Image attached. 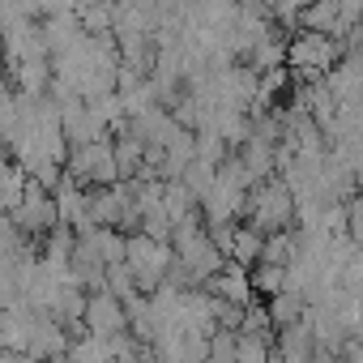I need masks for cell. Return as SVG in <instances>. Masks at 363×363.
Listing matches in <instances>:
<instances>
[{
    "mask_svg": "<svg viewBox=\"0 0 363 363\" xmlns=\"http://www.w3.org/2000/svg\"><path fill=\"white\" fill-rule=\"evenodd\" d=\"M171 252H175L179 269L193 278V286H210V282L227 269V257L218 252L210 227L201 223V210H197L193 218H184V223L171 231Z\"/></svg>",
    "mask_w": 363,
    "mask_h": 363,
    "instance_id": "cell-1",
    "label": "cell"
},
{
    "mask_svg": "<svg viewBox=\"0 0 363 363\" xmlns=\"http://www.w3.org/2000/svg\"><path fill=\"white\" fill-rule=\"evenodd\" d=\"M346 48L342 39L329 35H312V30H295L286 39V73L303 86V82H325L337 65H342Z\"/></svg>",
    "mask_w": 363,
    "mask_h": 363,
    "instance_id": "cell-2",
    "label": "cell"
},
{
    "mask_svg": "<svg viewBox=\"0 0 363 363\" xmlns=\"http://www.w3.org/2000/svg\"><path fill=\"white\" fill-rule=\"evenodd\" d=\"M244 218L257 235H278V231H291L295 227V197L291 189L282 184V175H269L248 193V206H244Z\"/></svg>",
    "mask_w": 363,
    "mask_h": 363,
    "instance_id": "cell-3",
    "label": "cell"
},
{
    "mask_svg": "<svg viewBox=\"0 0 363 363\" xmlns=\"http://www.w3.org/2000/svg\"><path fill=\"white\" fill-rule=\"evenodd\" d=\"M124 265L133 269L137 291H141V295H154V291L167 282V274H171V265H175V252H171V244H158V240H150V235L137 231V235H128Z\"/></svg>",
    "mask_w": 363,
    "mask_h": 363,
    "instance_id": "cell-4",
    "label": "cell"
},
{
    "mask_svg": "<svg viewBox=\"0 0 363 363\" xmlns=\"http://www.w3.org/2000/svg\"><path fill=\"white\" fill-rule=\"evenodd\" d=\"M65 175L73 179V184H82V189H111V184H120V167H116L111 141H94V145L69 150Z\"/></svg>",
    "mask_w": 363,
    "mask_h": 363,
    "instance_id": "cell-5",
    "label": "cell"
},
{
    "mask_svg": "<svg viewBox=\"0 0 363 363\" xmlns=\"http://www.w3.org/2000/svg\"><path fill=\"white\" fill-rule=\"evenodd\" d=\"M9 218H13V227H18L26 240H48V235L60 227V210H56V197H52L48 189H39V184H30V189H26L22 206H18Z\"/></svg>",
    "mask_w": 363,
    "mask_h": 363,
    "instance_id": "cell-6",
    "label": "cell"
},
{
    "mask_svg": "<svg viewBox=\"0 0 363 363\" xmlns=\"http://www.w3.org/2000/svg\"><path fill=\"white\" fill-rule=\"evenodd\" d=\"M86 333L99 337V342H111L120 333H128V312L116 295L99 291V295H86Z\"/></svg>",
    "mask_w": 363,
    "mask_h": 363,
    "instance_id": "cell-7",
    "label": "cell"
},
{
    "mask_svg": "<svg viewBox=\"0 0 363 363\" xmlns=\"http://www.w3.org/2000/svg\"><path fill=\"white\" fill-rule=\"evenodd\" d=\"M210 295H218L223 303H231V308H252L257 303V291H252V274L248 269H240V265H231L227 261V269L206 286Z\"/></svg>",
    "mask_w": 363,
    "mask_h": 363,
    "instance_id": "cell-8",
    "label": "cell"
},
{
    "mask_svg": "<svg viewBox=\"0 0 363 363\" xmlns=\"http://www.w3.org/2000/svg\"><path fill=\"white\" fill-rule=\"evenodd\" d=\"M269 325H274V333H282V329H295V325H303V316H308V299H299L295 291H282V295H274L269 299Z\"/></svg>",
    "mask_w": 363,
    "mask_h": 363,
    "instance_id": "cell-9",
    "label": "cell"
},
{
    "mask_svg": "<svg viewBox=\"0 0 363 363\" xmlns=\"http://www.w3.org/2000/svg\"><path fill=\"white\" fill-rule=\"evenodd\" d=\"M261 244H265V235H257L248 223H240L235 231H231V265H240V269H257L261 265Z\"/></svg>",
    "mask_w": 363,
    "mask_h": 363,
    "instance_id": "cell-10",
    "label": "cell"
},
{
    "mask_svg": "<svg viewBox=\"0 0 363 363\" xmlns=\"http://www.w3.org/2000/svg\"><path fill=\"white\" fill-rule=\"evenodd\" d=\"M299 257V227L295 231H278V235H265L261 244V265H278V269H291V261Z\"/></svg>",
    "mask_w": 363,
    "mask_h": 363,
    "instance_id": "cell-11",
    "label": "cell"
},
{
    "mask_svg": "<svg viewBox=\"0 0 363 363\" xmlns=\"http://www.w3.org/2000/svg\"><path fill=\"white\" fill-rule=\"evenodd\" d=\"M337 22H342V5H337V0H325V5H312V9L299 13V30L329 35V39H337Z\"/></svg>",
    "mask_w": 363,
    "mask_h": 363,
    "instance_id": "cell-12",
    "label": "cell"
},
{
    "mask_svg": "<svg viewBox=\"0 0 363 363\" xmlns=\"http://www.w3.org/2000/svg\"><path fill=\"white\" fill-rule=\"evenodd\" d=\"M162 210H167V218H171V227H179L184 218H193L197 214V197L179 184V179H171V184L162 189Z\"/></svg>",
    "mask_w": 363,
    "mask_h": 363,
    "instance_id": "cell-13",
    "label": "cell"
},
{
    "mask_svg": "<svg viewBox=\"0 0 363 363\" xmlns=\"http://www.w3.org/2000/svg\"><path fill=\"white\" fill-rule=\"evenodd\" d=\"M179 184H184L193 197H197V206H201V197H210V189L218 184V167H210V162H201V158H193V167L179 175Z\"/></svg>",
    "mask_w": 363,
    "mask_h": 363,
    "instance_id": "cell-14",
    "label": "cell"
},
{
    "mask_svg": "<svg viewBox=\"0 0 363 363\" xmlns=\"http://www.w3.org/2000/svg\"><path fill=\"white\" fill-rule=\"evenodd\" d=\"M69 363H116L111 359V350H107V342H99V337H90V333H82L77 342H69V354H65Z\"/></svg>",
    "mask_w": 363,
    "mask_h": 363,
    "instance_id": "cell-15",
    "label": "cell"
},
{
    "mask_svg": "<svg viewBox=\"0 0 363 363\" xmlns=\"http://www.w3.org/2000/svg\"><path fill=\"white\" fill-rule=\"evenodd\" d=\"M252 291L265 295V299L282 295V291H286V269H278V265H257V269H252Z\"/></svg>",
    "mask_w": 363,
    "mask_h": 363,
    "instance_id": "cell-16",
    "label": "cell"
},
{
    "mask_svg": "<svg viewBox=\"0 0 363 363\" xmlns=\"http://www.w3.org/2000/svg\"><path fill=\"white\" fill-rule=\"evenodd\" d=\"M240 354V333L235 329H214L210 333V359L206 363H235Z\"/></svg>",
    "mask_w": 363,
    "mask_h": 363,
    "instance_id": "cell-17",
    "label": "cell"
},
{
    "mask_svg": "<svg viewBox=\"0 0 363 363\" xmlns=\"http://www.w3.org/2000/svg\"><path fill=\"white\" fill-rule=\"evenodd\" d=\"M235 363H274V342L269 337H240Z\"/></svg>",
    "mask_w": 363,
    "mask_h": 363,
    "instance_id": "cell-18",
    "label": "cell"
},
{
    "mask_svg": "<svg viewBox=\"0 0 363 363\" xmlns=\"http://www.w3.org/2000/svg\"><path fill=\"white\" fill-rule=\"evenodd\" d=\"M346 235H350V244L363 252V193L346 206Z\"/></svg>",
    "mask_w": 363,
    "mask_h": 363,
    "instance_id": "cell-19",
    "label": "cell"
},
{
    "mask_svg": "<svg viewBox=\"0 0 363 363\" xmlns=\"http://www.w3.org/2000/svg\"><path fill=\"white\" fill-rule=\"evenodd\" d=\"M0 363H35L30 354H18V350H0Z\"/></svg>",
    "mask_w": 363,
    "mask_h": 363,
    "instance_id": "cell-20",
    "label": "cell"
},
{
    "mask_svg": "<svg viewBox=\"0 0 363 363\" xmlns=\"http://www.w3.org/2000/svg\"><path fill=\"white\" fill-rule=\"evenodd\" d=\"M145 363H158V359H154V354H150V359H145Z\"/></svg>",
    "mask_w": 363,
    "mask_h": 363,
    "instance_id": "cell-21",
    "label": "cell"
}]
</instances>
